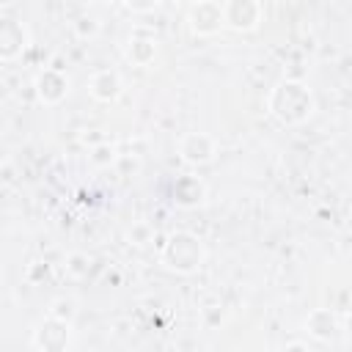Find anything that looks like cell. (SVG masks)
Returning a JSON list of instances; mask_svg holds the SVG:
<instances>
[{
  "label": "cell",
  "instance_id": "6da1fadb",
  "mask_svg": "<svg viewBox=\"0 0 352 352\" xmlns=\"http://www.w3.org/2000/svg\"><path fill=\"white\" fill-rule=\"evenodd\" d=\"M316 110V99L314 91L294 77H283L278 80L270 94H267V113L283 124V126H300L305 124Z\"/></svg>",
  "mask_w": 352,
  "mask_h": 352
},
{
  "label": "cell",
  "instance_id": "7a4b0ae2",
  "mask_svg": "<svg viewBox=\"0 0 352 352\" xmlns=\"http://www.w3.org/2000/svg\"><path fill=\"white\" fill-rule=\"evenodd\" d=\"M206 248L192 231H173L160 248V267L173 275H192L204 267Z\"/></svg>",
  "mask_w": 352,
  "mask_h": 352
},
{
  "label": "cell",
  "instance_id": "3957f363",
  "mask_svg": "<svg viewBox=\"0 0 352 352\" xmlns=\"http://www.w3.org/2000/svg\"><path fill=\"white\" fill-rule=\"evenodd\" d=\"M223 8V28L234 33H253L264 19V6L258 0H226Z\"/></svg>",
  "mask_w": 352,
  "mask_h": 352
},
{
  "label": "cell",
  "instance_id": "277c9868",
  "mask_svg": "<svg viewBox=\"0 0 352 352\" xmlns=\"http://www.w3.org/2000/svg\"><path fill=\"white\" fill-rule=\"evenodd\" d=\"M187 28L198 38L217 36L223 30V8L217 0H198L187 6Z\"/></svg>",
  "mask_w": 352,
  "mask_h": 352
},
{
  "label": "cell",
  "instance_id": "5b68a950",
  "mask_svg": "<svg viewBox=\"0 0 352 352\" xmlns=\"http://www.w3.org/2000/svg\"><path fill=\"white\" fill-rule=\"evenodd\" d=\"M30 47V30L22 19L11 14H0V60H16Z\"/></svg>",
  "mask_w": 352,
  "mask_h": 352
},
{
  "label": "cell",
  "instance_id": "8992f818",
  "mask_svg": "<svg viewBox=\"0 0 352 352\" xmlns=\"http://www.w3.org/2000/svg\"><path fill=\"white\" fill-rule=\"evenodd\" d=\"M72 344V324L44 316L33 327V349L36 352H66Z\"/></svg>",
  "mask_w": 352,
  "mask_h": 352
},
{
  "label": "cell",
  "instance_id": "52a82bcc",
  "mask_svg": "<svg viewBox=\"0 0 352 352\" xmlns=\"http://www.w3.org/2000/svg\"><path fill=\"white\" fill-rule=\"evenodd\" d=\"M214 157H217V140L209 132H187V135H182L179 160L184 165L201 168V165H209Z\"/></svg>",
  "mask_w": 352,
  "mask_h": 352
},
{
  "label": "cell",
  "instance_id": "ba28073f",
  "mask_svg": "<svg viewBox=\"0 0 352 352\" xmlns=\"http://www.w3.org/2000/svg\"><path fill=\"white\" fill-rule=\"evenodd\" d=\"M33 88H36V96H38L41 104L55 107L69 96V77H66V72L60 66H47V69H41L36 74Z\"/></svg>",
  "mask_w": 352,
  "mask_h": 352
},
{
  "label": "cell",
  "instance_id": "9c48e42d",
  "mask_svg": "<svg viewBox=\"0 0 352 352\" xmlns=\"http://www.w3.org/2000/svg\"><path fill=\"white\" fill-rule=\"evenodd\" d=\"M88 94L102 104H113L124 94V80L116 69H99L88 80Z\"/></svg>",
  "mask_w": 352,
  "mask_h": 352
},
{
  "label": "cell",
  "instance_id": "30bf717a",
  "mask_svg": "<svg viewBox=\"0 0 352 352\" xmlns=\"http://www.w3.org/2000/svg\"><path fill=\"white\" fill-rule=\"evenodd\" d=\"M157 38L154 36H146L143 30H135L126 44H124V58L132 63V66H151L157 60Z\"/></svg>",
  "mask_w": 352,
  "mask_h": 352
},
{
  "label": "cell",
  "instance_id": "8fae6325",
  "mask_svg": "<svg viewBox=\"0 0 352 352\" xmlns=\"http://www.w3.org/2000/svg\"><path fill=\"white\" fill-rule=\"evenodd\" d=\"M305 330H308V336L316 338V341H333V338L338 336L341 324H338V319H336V314H333L330 308H314V311L305 316Z\"/></svg>",
  "mask_w": 352,
  "mask_h": 352
},
{
  "label": "cell",
  "instance_id": "7c38bea8",
  "mask_svg": "<svg viewBox=\"0 0 352 352\" xmlns=\"http://www.w3.org/2000/svg\"><path fill=\"white\" fill-rule=\"evenodd\" d=\"M206 198V184L198 176H179L173 184V201L179 206H198Z\"/></svg>",
  "mask_w": 352,
  "mask_h": 352
},
{
  "label": "cell",
  "instance_id": "4fadbf2b",
  "mask_svg": "<svg viewBox=\"0 0 352 352\" xmlns=\"http://www.w3.org/2000/svg\"><path fill=\"white\" fill-rule=\"evenodd\" d=\"M116 157H118V148H116V143H110V140H99V143L91 146V151H88V160H91L94 168H113Z\"/></svg>",
  "mask_w": 352,
  "mask_h": 352
},
{
  "label": "cell",
  "instance_id": "5bb4252c",
  "mask_svg": "<svg viewBox=\"0 0 352 352\" xmlns=\"http://www.w3.org/2000/svg\"><path fill=\"white\" fill-rule=\"evenodd\" d=\"M47 316L58 319V322H66V324H74V316H77V300L74 297H55L47 308Z\"/></svg>",
  "mask_w": 352,
  "mask_h": 352
},
{
  "label": "cell",
  "instance_id": "9a60e30c",
  "mask_svg": "<svg viewBox=\"0 0 352 352\" xmlns=\"http://www.w3.org/2000/svg\"><path fill=\"white\" fill-rule=\"evenodd\" d=\"M66 275L69 278H74V280H82L85 275H88V270H91V256L88 253H82V250H74V253H69L66 256Z\"/></svg>",
  "mask_w": 352,
  "mask_h": 352
},
{
  "label": "cell",
  "instance_id": "2e32d148",
  "mask_svg": "<svg viewBox=\"0 0 352 352\" xmlns=\"http://www.w3.org/2000/svg\"><path fill=\"white\" fill-rule=\"evenodd\" d=\"M151 239H154V228H151V223H146V220H135V223L126 228V242L135 245V248H146Z\"/></svg>",
  "mask_w": 352,
  "mask_h": 352
},
{
  "label": "cell",
  "instance_id": "e0dca14e",
  "mask_svg": "<svg viewBox=\"0 0 352 352\" xmlns=\"http://www.w3.org/2000/svg\"><path fill=\"white\" fill-rule=\"evenodd\" d=\"M72 28H74V36H77V38H94V36L99 33V22H96L94 16H80Z\"/></svg>",
  "mask_w": 352,
  "mask_h": 352
},
{
  "label": "cell",
  "instance_id": "ac0fdd59",
  "mask_svg": "<svg viewBox=\"0 0 352 352\" xmlns=\"http://www.w3.org/2000/svg\"><path fill=\"white\" fill-rule=\"evenodd\" d=\"M283 352H311V346H308L305 341H289V344L283 346Z\"/></svg>",
  "mask_w": 352,
  "mask_h": 352
}]
</instances>
